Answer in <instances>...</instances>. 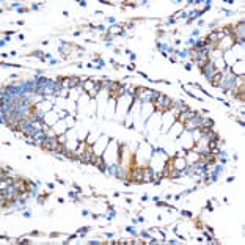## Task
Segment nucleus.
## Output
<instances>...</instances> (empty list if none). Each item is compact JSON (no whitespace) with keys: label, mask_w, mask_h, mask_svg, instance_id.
Masks as SVG:
<instances>
[{"label":"nucleus","mask_w":245,"mask_h":245,"mask_svg":"<svg viewBox=\"0 0 245 245\" xmlns=\"http://www.w3.org/2000/svg\"><path fill=\"white\" fill-rule=\"evenodd\" d=\"M44 148H46V149H55V148H58V146H57V142L53 140V138H49V140L44 142Z\"/></svg>","instance_id":"f257e3e1"}]
</instances>
